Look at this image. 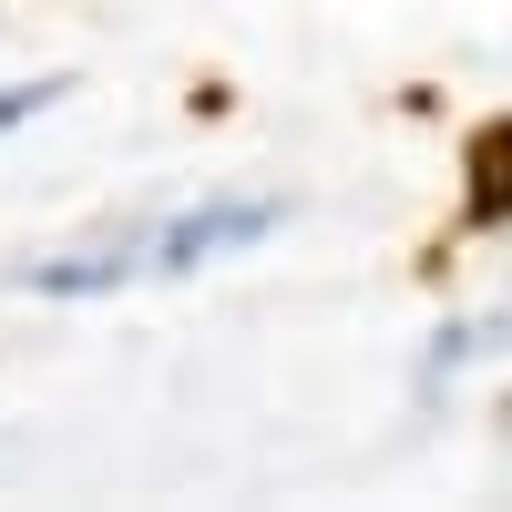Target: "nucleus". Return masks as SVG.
Masks as SVG:
<instances>
[{
    "label": "nucleus",
    "instance_id": "1",
    "mask_svg": "<svg viewBox=\"0 0 512 512\" xmlns=\"http://www.w3.org/2000/svg\"><path fill=\"white\" fill-rule=\"evenodd\" d=\"M277 226H287V205H277V195H205V205H185L175 226H154L144 267H164V277H195V267H216V256L267 246Z\"/></svg>",
    "mask_w": 512,
    "mask_h": 512
},
{
    "label": "nucleus",
    "instance_id": "2",
    "mask_svg": "<svg viewBox=\"0 0 512 512\" xmlns=\"http://www.w3.org/2000/svg\"><path fill=\"white\" fill-rule=\"evenodd\" d=\"M144 246L154 236H113V246H82V256H41V267H21V287L31 297H103V287H123L144 267Z\"/></svg>",
    "mask_w": 512,
    "mask_h": 512
},
{
    "label": "nucleus",
    "instance_id": "3",
    "mask_svg": "<svg viewBox=\"0 0 512 512\" xmlns=\"http://www.w3.org/2000/svg\"><path fill=\"white\" fill-rule=\"evenodd\" d=\"M62 93H72L62 72H41V82H0V134H21V123H31V113H52Z\"/></svg>",
    "mask_w": 512,
    "mask_h": 512
}]
</instances>
